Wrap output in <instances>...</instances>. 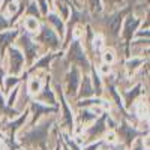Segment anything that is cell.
<instances>
[{
  "instance_id": "1",
  "label": "cell",
  "mask_w": 150,
  "mask_h": 150,
  "mask_svg": "<svg viewBox=\"0 0 150 150\" xmlns=\"http://www.w3.org/2000/svg\"><path fill=\"white\" fill-rule=\"evenodd\" d=\"M51 122H44L42 125H39L36 129L29 131L27 134L23 135V143H26L29 146H45L47 138H48V129Z\"/></svg>"
},
{
  "instance_id": "2",
  "label": "cell",
  "mask_w": 150,
  "mask_h": 150,
  "mask_svg": "<svg viewBox=\"0 0 150 150\" xmlns=\"http://www.w3.org/2000/svg\"><path fill=\"white\" fill-rule=\"evenodd\" d=\"M68 59L72 62L75 66H80L83 69H90V65H89V60L86 57V53L81 47V44L78 41H74L71 48H69V53H68Z\"/></svg>"
},
{
  "instance_id": "3",
  "label": "cell",
  "mask_w": 150,
  "mask_h": 150,
  "mask_svg": "<svg viewBox=\"0 0 150 150\" xmlns=\"http://www.w3.org/2000/svg\"><path fill=\"white\" fill-rule=\"evenodd\" d=\"M9 62H11V74L18 75L23 71V65H24V56L21 54L20 50L9 48Z\"/></svg>"
},
{
  "instance_id": "4",
  "label": "cell",
  "mask_w": 150,
  "mask_h": 150,
  "mask_svg": "<svg viewBox=\"0 0 150 150\" xmlns=\"http://www.w3.org/2000/svg\"><path fill=\"white\" fill-rule=\"evenodd\" d=\"M119 134H120V138L125 141V144H126V146H131L132 141H135V138L140 135V132L137 131L134 126L128 125L126 122H122L120 129H119Z\"/></svg>"
},
{
  "instance_id": "5",
  "label": "cell",
  "mask_w": 150,
  "mask_h": 150,
  "mask_svg": "<svg viewBox=\"0 0 150 150\" xmlns=\"http://www.w3.org/2000/svg\"><path fill=\"white\" fill-rule=\"evenodd\" d=\"M107 114H102V117L99 119L93 126H90L89 129H87V137H89V140H95V138H98V137H101L104 132H105V129H107V126H105V120H107Z\"/></svg>"
},
{
  "instance_id": "6",
  "label": "cell",
  "mask_w": 150,
  "mask_h": 150,
  "mask_svg": "<svg viewBox=\"0 0 150 150\" xmlns=\"http://www.w3.org/2000/svg\"><path fill=\"white\" fill-rule=\"evenodd\" d=\"M39 39H41L44 44H47L50 48H59V47H60L59 38L56 36V33L50 29V27H44V29H42V33H41Z\"/></svg>"
},
{
  "instance_id": "7",
  "label": "cell",
  "mask_w": 150,
  "mask_h": 150,
  "mask_svg": "<svg viewBox=\"0 0 150 150\" xmlns=\"http://www.w3.org/2000/svg\"><path fill=\"white\" fill-rule=\"evenodd\" d=\"M78 83H80V71H78V68L74 66V68L69 71V75H68V92H69L71 95L77 93Z\"/></svg>"
},
{
  "instance_id": "8",
  "label": "cell",
  "mask_w": 150,
  "mask_h": 150,
  "mask_svg": "<svg viewBox=\"0 0 150 150\" xmlns=\"http://www.w3.org/2000/svg\"><path fill=\"white\" fill-rule=\"evenodd\" d=\"M21 45L24 47V53L27 54L29 60H33L35 57H38V47L33 41H30L27 36H23L21 38Z\"/></svg>"
},
{
  "instance_id": "9",
  "label": "cell",
  "mask_w": 150,
  "mask_h": 150,
  "mask_svg": "<svg viewBox=\"0 0 150 150\" xmlns=\"http://www.w3.org/2000/svg\"><path fill=\"white\" fill-rule=\"evenodd\" d=\"M138 24H140V21L137 18H134V17H128L126 18V21H125V27H123V30H125L123 35H125V38H126L128 41H131V38H132L135 29L138 27Z\"/></svg>"
},
{
  "instance_id": "10",
  "label": "cell",
  "mask_w": 150,
  "mask_h": 150,
  "mask_svg": "<svg viewBox=\"0 0 150 150\" xmlns=\"http://www.w3.org/2000/svg\"><path fill=\"white\" fill-rule=\"evenodd\" d=\"M32 111L35 112V117L38 119L41 114H48V112H53L54 111V108H50L48 105H44V104H41V102H32Z\"/></svg>"
},
{
  "instance_id": "11",
  "label": "cell",
  "mask_w": 150,
  "mask_h": 150,
  "mask_svg": "<svg viewBox=\"0 0 150 150\" xmlns=\"http://www.w3.org/2000/svg\"><path fill=\"white\" fill-rule=\"evenodd\" d=\"M17 36V32H6V33H0V53L5 51L6 47L14 41V38Z\"/></svg>"
},
{
  "instance_id": "12",
  "label": "cell",
  "mask_w": 150,
  "mask_h": 150,
  "mask_svg": "<svg viewBox=\"0 0 150 150\" xmlns=\"http://www.w3.org/2000/svg\"><path fill=\"white\" fill-rule=\"evenodd\" d=\"M93 93H95V90H93V87H92V81H90V78H89V77H84L83 84H81L80 96H81V98H90Z\"/></svg>"
},
{
  "instance_id": "13",
  "label": "cell",
  "mask_w": 150,
  "mask_h": 150,
  "mask_svg": "<svg viewBox=\"0 0 150 150\" xmlns=\"http://www.w3.org/2000/svg\"><path fill=\"white\" fill-rule=\"evenodd\" d=\"M0 114H5V116L12 117V119L17 116V111H15V110H12V107H8V105L5 104L2 93H0Z\"/></svg>"
},
{
  "instance_id": "14",
  "label": "cell",
  "mask_w": 150,
  "mask_h": 150,
  "mask_svg": "<svg viewBox=\"0 0 150 150\" xmlns=\"http://www.w3.org/2000/svg\"><path fill=\"white\" fill-rule=\"evenodd\" d=\"M48 20L57 27V30L60 32V35H63V33H65V30H63V29H65V27H63V23H62V20H60L59 15H56V14H50V15H48Z\"/></svg>"
},
{
  "instance_id": "15",
  "label": "cell",
  "mask_w": 150,
  "mask_h": 150,
  "mask_svg": "<svg viewBox=\"0 0 150 150\" xmlns=\"http://www.w3.org/2000/svg\"><path fill=\"white\" fill-rule=\"evenodd\" d=\"M42 99L47 102V104H53V105H56L57 102H56V98H54V95H53V92H51V89L47 86L45 89H44V96H42Z\"/></svg>"
},
{
  "instance_id": "16",
  "label": "cell",
  "mask_w": 150,
  "mask_h": 150,
  "mask_svg": "<svg viewBox=\"0 0 150 150\" xmlns=\"http://www.w3.org/2000/svg\"><path fill=\"white\" fill-rule=\"evenodd\" d=\"M140 92H141V86H137V87H134V89H132V92H128L126 95H125V98H126V104L129 105L134 99L140 95Z\"/></svg>"
},
{
  "instance_id": "17",
  "label": "cell",
  "mask_w": 150,
  "mask_h": 150,
  "mask_svg": "<svg viewBox=\"0 0 150 150\" xmlns=\"http://www.w3.org/2000/svg\"><path fill=\"white\" fill-rule=\"evenodd\" d=\"M26 117H27V112H24V116H21V117H18L14 123H9V129H11V134H14L21 125H24V120H26Z\"/></svg>"
},
{
  "instance_id": "18",
  "label": "cell",
  "mask_w": 150,
  "mask_h": 150,
  "mask_svg": "<svg viewBox=\"0 0 150 150\" xmlns=\"http://www.w3.org/2000/svg\"><path fill=\"white\" fill-rule=\"evenodd\" d=\"M98 117L96 114V110L95 111H89V110H84L81 111V114H80V120L81 122H87V120H95Z\"/></svg>"
},
{
  "instance_id": "19",
  "label": "cell",
  "mask_w": 150,
  "mask_h": 150,
  "mask_svg": "<svg viewBox=\"0 0 150 150\" xmlns=\"http://www.w3.org/2000/svg\"><path fill=\"white\" fill-rule=\"evenodd\" d=\"M24 26H26V29L30 30V32H36L38 27H39V24H38L36 18H27L26 21H24Z\"/></svg>"
},
{
  "instance_id": "20",
  "label": "cell",
  "mask_w": 150,
  "mask_h": 150,
  "mask_svg": "<svg viewBox=\"0 0 150 150\" xmlns=\"http://www.w3.org/2000/svg\"><path fill=\"white\" fill-rule=\"evenodd\" d=\"M51 57H53V56H45V57L41 59L39 62H36V63L33 65V68H32V71H33V69H38V68H45V66H48V63H50V60H51Z\"/></svg>"
},
{
  "instance_id": "21",
  "label": "cell",
  "mask_w": 150,
  "mask_h": 150,
  "mask_svg": "<svg viewBox=\"0 0 150 150\" xmlns=\"http://www.w3.org/2000/svg\"><path fill=\"white\" fill-rule=\"evenodd\" d=\"M29 90H30V93H38L41 90V81L38 78H33L29 84Z\"/></svg>"
},
{
  "instance_id": "22",
  "label": "cell",
  "mask_w": 150,
  "mask_h": 150,
  "mask_svg": "<svg viewBox=\"0 0 150 150\" xmlns=\"http://www.w3.org/2000/svg\"><path fill=\"white\" fill-rule=\"evenodd\" d=\"M5 89H6V92L8 90H11V87H14L17 83H18V78L15 77V75H14V77H8V78H5Z\"/></svg>"
},
{
  "instance_id": "23",
  "label": "cell",
  "mask_w": 150,
  "mask_h": 150,
  "mask_svg": "<svg viewBox=\"0 0 150 150\" xmlns=\"http://www.w3.org/2000/svg\"><path fill=\"white\" fill-rule=\"evenodd\" d=\"M141 59H134V60H131V62H128V68L129 69H135L137 68V65H138V63H141Z\"/></svg>"
},
{
  "instance_id": "24",
  "label": "cell",
  "mask_w": 150,
  "mask_h": 150,
  "mask_svg": "<svg viewBox=\"0 0 150 150\" xmlns=\"http://www.w3.org/2000/svg\"><path fill=\"white\" fill-rule=\"evenodd\" d=\"M104 60L107 62V63H111V62L114 60V56H112V51H105V54H104Z\"/></svg>"
},
{
  "instance_id": "25",
  "label": "cell",
  "mask_w": 150,
  "mask_h": 150,
  "mask_svg": "<svg viewBox=\"0 0 150 150\" xmlns=\"http://www.w3.org/2000/svg\"><path fill=\"white\" fill-rule=\"evenodd\" d=\"M27 12H29V14H35V15H38V8H36V3H30V5H29Z\"/></svg>"
},
{
  "instance_id": "26",
  "label": "cell",
  "mask_w": 150,
  "mask_h": 150,
  "mask_svg": "<svg viewBox=\"0 0 150 150\" xmlns=\"http://www.w3.org/2000/svg\"><path fill=\"white\" fill-rule=\"evenodd\" d=\"M8 26H9V23H8L3 17H0V30H5Z\"/></svg>"
},
{
  "instance_id": "27",
  "label": "cell",
  "mask_w": 150,
  "mask_h": 150,
  "mask_svg": "<svg viewBox=\"0 0 150 150\" xmlns=\"http://www.w3.org/2000/svg\"><path fill=\"white\" fill-rule=\"evenodd\" d=\"M39 5H41L42 14H47V3H45V0H39Z\"/></svg>"
},
{
  "instance_id": "28",
  "label": "cell",
  "mask_w": 150,
  "mask_h": 150,
  "mask_svg": "<svg viewBox=\"0 0 150 150\" xmlns=\"http://www.w3.org/2000/svg\"><path fill=\"white\" fill-rule=\"evenodd\" d=\"M90 5H92L93 9L95 8H99V0H90Z\"/></svg>"
},
{
  "instance_id": "29",
  "label": "cell",
  "mask_w": 150,
  "mask_h": 150,
  "mask_svg": "<svg viewBox=\"0 0 150 150\" xmlns=\"http://www.w3.org/2000/svg\"><path fill=\"white\" fill-rule=\"evenodd\" d=\"M132 150H143V146H141V143L138 141V143H137V144L132 147Z\"/></svg>"
},
{
  "instance_id": "30",
  "label": "cell",
  "mask_w": 150,
  "mask_h": 150,
  "mask_svg": "<svg viewBox=\"0 0 150 150\" xmlns=\"http://www.w3.org/2000/svg\"><path fill=\"white\" fill-rule=\"evenodd\" d=\"M105 2H107L108 5H114V3H119L120 0H105Z\"/></svg>"
},
{
  "instance_id": "31",
  "label": "cell",
  "mask_w": 150,
  "mask_h": 150,
  "mask_svg": "<svg viewBox=\"0 0 150 150\" xmlns=\"http://www.w3.org/2000/svg\"><path fill=\"white\" fill-rule=\"evenodd\" d=\"M112 150H123L122 146H116V147H112Z\"/></svg>"
},
{
  "instance_id": "32",
  "label": "cell",
  "mask_w": 150,
  "mask_h": 150,
  "mask_svg": "<svg viewBox=\"0 0 150 150\" xmlns=\"http://www.w3.org/2000/svg\"><path fill=\"white\" fill-rule=\"evenodd\" d=\"M57 150H60V149H57Z\"/></svg>"
}]
</instances>
